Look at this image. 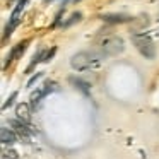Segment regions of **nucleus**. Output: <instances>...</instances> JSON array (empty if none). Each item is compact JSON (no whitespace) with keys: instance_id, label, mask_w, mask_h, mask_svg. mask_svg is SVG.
<instances>
[{"instance_id":"obj_15","label":"nucleus","mask_w":159,"mask_h":159,"mask_svg":"<svg viewBox=\"0 0 159 159\" xmlns=\"http://www.w3.org/2000/svg\"><path fill=\"white\" fill-rule=\"evenodd\" d=\"M41 77H43V72H38V74H36V75H33L31 79L28 80V87H33V84H34L36 80H39V79H41Z\"/></svg>"},{"instance_id":"obj_8","label":"nucleus","mask_w":159,"mask_h":159,"mask_svg":"<svg viewBox=\"0 0 159 159\" xmlns=\"http://www.w3.org/2000/svg\"><path fill=\"white\" fill-rule=\"evenodd\" d=\"M16 115H17V120L21 121H29V118H31V106H29L28 103H19L17 106H16Z\"/></svg>"},{"instance_id":"obj_3","label":"nucleus","mask_w":159,"mask_h":159,"mask_svg":"<svg viewBox=\"0 0 159 159\" xmlns=\"http://www.w3.org/2000/svg\"><path fill=\"white\" fill-rule=\"evenodd\" d=\"M132 43L134 46L139 50L142 57H145L147 60H152L156 57V46L152 43V39L145 34H139V33H134L132 34Z\"/></svg>"},{"instance_id":"obj_12","label":"nucleus","mask_w":159,"mask_h":159,"mask_svg":"<svg viewBox=\"0 0 159 159\" xmlns=\"http://www.w3.org/2000/svg\"><path fill=\"white\" fill-rule=\"evenodd\" d=\"M45 50H39L38 53H34V55H33V60H31V63H29V67H28V72L29 70L33 69V67L36 65V63H39V62H43V58H45Z\"/></svg>"},{"instance_id":"obj_7","label":"nucleus","mask_w":159,"mask_h":159,"mask_svg":"<svg viewBox=\"0 0 159 159\" xmlns=\"http://www.w3.org/2000/svg\"><path fill=\"white\" fill-rule=\"evenodd\" d=\"M101 19L104 22H110V24H123V22L134 21V17H130L127 14H104Z\"/></svg>"},{"instance_id":"obj_11","label":"nucleus","mask_w":159,"mask_h":159,"mask_svg":"<svg viewBox=\"0 0 159 159\" xmlns=\"http://www.w3.org/2000/svg\"><path fill=\"white\" fill-rule=\"evenodd\" d=\"M70 82H72V86H75V89L82 91L84 94H89V87H91V86L86 82V80L77 79V77H72V79H70Z\"/></svg>"},{"instance_id":"obj_16","label":"nucleus","mask_w":159,"mask_h":159,"mask_svg":"<svg viewBox=\"0 0 159 159\" xmlns=\"http://www.w3.org/2000/svg\"><path fill=\"white\" fill-rule=\"evenodd\" d=\"M55 52H57V48H52L50 52H46V53H45V58H43V62H50V60H52V57L55 55Z\"/></svg>"},{"instance_id":"obj_18","label":"nucleus","mask_w":159,"mask_h":159,"mask_svg":"<svg viewBox=\"0 0 159 159\" xmlns=\"http://www.w3.org/2000/svg\"><path fill=\"white\" fill-rule=\"evenodd\" d=\"M74 2H75V4H77V2H80V0H74Z\"/></svg>"},{"instance_id":"obj_20","label":"nucleus","mask_w":159,"mask_h":159,"mask_svg":"<svg viewBox=\"0 0 159 159\" xmlns=\"http://www.w3.org/2000/svg\"><path fill=\"white\" fill-rule=\"evenodd\" d=\"M157 17H159V14H157Z\"/></svg>"},{"instance_id":"obj_13","label":"nucleus","mask_w":159,"mask_h":159,"mask_svg":"<svg viewBox=\"0 0 159 159\" xmlns=\"http://www.w3.org/2000/svg\"><path fill=\"white\" fill-rule=\"evenodd\" d=\"M80 19H82V14H80V12H74V14L69 17V21H65L62 26H63V28H70L72 24H75V22H79Z\"/></svg>"},{"instance_id":"obj_9","label":"nucleus","mask_w":159,"mask_h":159,"mask_svg":"<svg viewBox=\"0 0 159 159\" xmlns=\"http://www.w3.org/2000/svg\"><path fill=\"white\" fill-rule=\"evenodd\" d=\"M0 137H2V144L4 145H12L16 142V132L12 128H7V127H2L0 130Z\"/></svg>"},{"instance_id":"obj_4","label":"nucleus","mask_w":159,"mask_h":159,"mask_svg":"<svg viewBox=\"0 0 159 159\" xmlns=\"http://www.w3.org/2000/svg\"><path fill=\"white\" fill-rule=\"evenodd\" d=\"M26 4H28V0H17V4H16L14 11H12L11 17H9V24L5 26V29H4V39H7L9 36L12 34V31L17 28V24H19V21H21V16H22V11H24V5Z\"/></svg>"},{"instance_id":"obj_14","label":"nucleus","mask_w":159,"mask_h":159,"mask_svg":"<svg viewBox=\"0 0 159 159\" xmlns=\"http://www.w3.org/2000/svg\"><path fill=\"white\" fill-rule=\"evenodd\" d=\"M16 98H17V93H12V94H11V96H9V98H7V101H5V103H4V104H2V110H7V108H9V106H11V104H12V103H14V99H16Z\"/></svg>"},{"instance_id":"obj_19","label":"nucleus","mask_w":159,"mask_h":159,"mask_svg":"<svg viewBox=\"0 0 159 159\" xmlns=\"http://www.w3.org/2000/svg\"><path fill=\"white\" fill-rule=\"evenodd\" d=\"M9 2H12V0H9Z\"/></svg>"},{"instance_id":"obj_6","label":"nucleus","mask_w":159,"mask_h":159,"mask_svg":"<svg viewBox=\"0 0 159 159\" xmlns=\"http://www.w3.org/2000/svg\"><path fill=\"white\" fill-rule=\"evenodd\" d=\"M29 45V39H24V41H19L17 45L14 46V48L11 50V53H9V57L5 58V67L11 65L12 62H14L16 58H19V57H22V53L26 52V48H28Z\"/></svg>"},{"instance_id":"obj_17","label":"nucleus","mask_w":159,"mask_h":159,"mask_svg":"<svg viewBox=\"0 0 159 159\" xmlns=\"http://www.w3.org/2000/svg\"><path fill=\"white\" fill-rule=\"evenodd\" d=\"M5 157H7V159H17V152H16V151H9V152H5Z\"/></svg>"},{"instance_id":"obj_2","label":"nucleus","mask_w":159,"mask_h":159,"mask_svg":"<svg viewBox=\"0 0 159 159\" xmlns=\"http://www.w3.org/2000/svg\"><path fill=\"white\" fill-rule=\"evenodd\" d=\"M98 50L101 55H108V57H115L123 53L125 50V43L120 36H103L98 41Z\"/></svg>"},{"instance_id":"obj_1","label":"nucleus","mask_w":159,"mask_h":159,"mask_svg":"<svg viewBox=\"0 0 159 159\" xmlns=\"http://www.w3.org/2000/svg\"><path fill=\"white\" fill-rule=\"evenodd\" d=\"M103 55L96 52H79L75 55H72L70 58V67L77 72H82V70H89L93 67L99 65Z\"/></svg>"},{"instance_id":"obj_21","label":"nucleus","mask_w":159,"mask_h":159,"mask_svg":"<svg viewBox=\"0 0 159 159\" xmlns=\"http://www.w3.org/2000/svg\"><path fill=\"white\" fill-rule=\"evenodd\" d=\"M48 2H50V0H48Z\"/></svg>"},{"instance_id":"obj_5","label":"nucleus","mask_w":159,"mask_h":159,"mask_svg":"<svg viewBox=\"0 0 159 159\" xmlns=\"http://www.w3.org/2000/svg\"><path fill=\"white\" fill-rule=\"evenodd\" d=\"M53 91H57V84L52 82V80H48V82H45V86L39 87L36 93L31 94V104L33 106H36V104L39 103V101L43 99V98H46L50 93H53Z\"/></svg>"},{"instance_id":"obj_10","label":"nucleus","mask_w":159,"mask_h":159,"mask_svg":"<svg viewBox=\"0 0 159 159\" xmlns=\"http://www.w3.org/2000/svg\"><path fill=\"white\" fill-rule=\"evenodd\" d=\"M11 127H14L12 130L16 132V134L19 135V137H26L28 135V128L24 127V121H21V120H16V121H11Z\"/></svg>"}]
</instances>
